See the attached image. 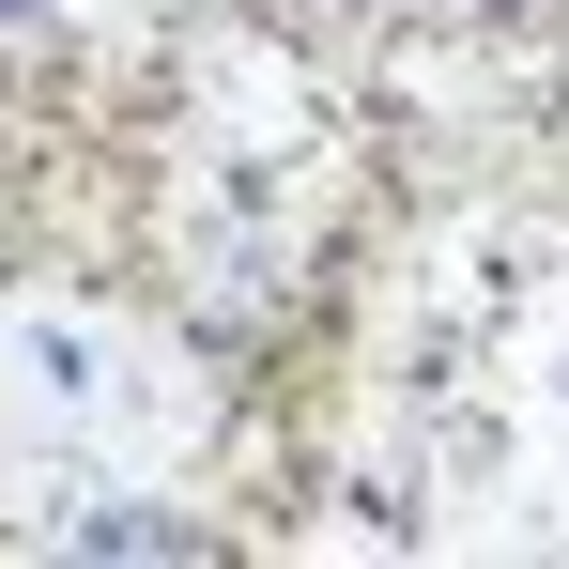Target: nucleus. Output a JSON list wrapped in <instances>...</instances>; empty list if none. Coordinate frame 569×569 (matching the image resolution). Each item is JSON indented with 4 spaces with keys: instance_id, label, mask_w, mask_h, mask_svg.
<instances>
[{
    "instance_id": "obj_1",
    "label": "nucleus",
    "mask_w": 569,
    "mask_h": 569,
    "mask_svg": "<svg viewBox=\"0 0 569 569\" xmlns=\"http://www.w3.org/2000/svg\"><path fill=\"white\" fill-rule=\"evenodd\" d=\"M62 555H200V523L186 508H108L93 492V508H62Z\"/></svg>"
}]
</instances>
